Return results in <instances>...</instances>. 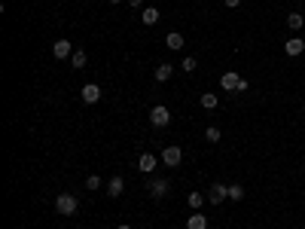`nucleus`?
I'll use <instances>...</instances> for the list:
<instances>
[{"label":"nucleus","mask_w":305,"mask_h":229,"mask_svg":"<svg viewBox=\"0 0 305 229\" xmlns=\"http://www.w3.org/2000/svg\"><path fill=\"white\" fill-rule=\"evenodd\" d=\"M76 208H80V202H76V196H70V193H61V196L55 199V211L64 214V217H73Z\"/></svg>","instance_id":"f257e3e1"},{"label":"nucleus","mask_w":305,"mask_h":229,"mask_svg":"<svg viewBox=\"0 0 305 229\" xmlns=\"http://www.w3.org/2000/svg\"><path fill=\"white\" fill-rule=\"evenodd\" d=\"M149 123L156 126V129H165L168 123H171V113H168V107H162V104H156L149 110Z\"/></svg>","instance_id":"f03ea898"},{"label":"nucleus","mask_w":305,"mask_h":229,"mask_svg":"<svg viewBox=\"0 0 305 229\" xmlns=\"http://www.w3.org/2000/svg\"><path fill=\"white\" fill-rule=\"evenodd\" d=\"M241 80H244V76H238V73H232V70H226V73L220 76V86H223L226 92H238Z\"/></svg>","instance_id":"7ed1b4c3"},{"label":"nucleus","mask_w":305,"mask_h":229,"mask_svg":"<svg viewBox=\"0 0 305 229\" xmlns=\"http://www.w3.org/2000/svg\"><path fill=\"white\" fill-rule=\"evenodd\" d=\"M180 159H183V150H180V147H165V150H162V162H165L168 168L180 165Z\"/></svg>","instance_id":"20e7f679"},{"label":"nucleus","mask_w":305,"mask_h":229,"mask_svg":"<svg viewBox=\"0 0 305 229\" xmlns=\"http://www.w3.org/2000/svg\"><path fill=\"white\" fill-rule=\"evenodd\" d=\"M226 199H229V186H226V183H214L211 193H208V202H211V205H220V202H226Z\"/></svg>","instance_id":"39448f33"},{"label":"nucleus","mask_w":305,"mask_h":229,"mask_svg":"<svg viewBox=\"0 0 305 229\" xmlns=\"http://www.w3.org/2000/svg\"><path fill=\"white\" fill-rule=\"evenodd\" d=\"M73 52H76V49H73V43H67V40H55V43H52V55H55L58 61H64V58L73 55Z\"/></svg>","instance_id":"423d86ee"},{"label":"nucleus","mask_w":305,"mask_h":229,"mask_svg":"<svg viewBox=\"0 0 305 229\" xmlns=\"http://www.w3.org/2000/svg\"><path fill=\"white\" fill-rule=\"evenodd\" d=\"M284 52H287L290 58H296V55H302V52H305V40H302V37H290V40L284 43Z\"/></svg>","instance_id":"0eeeda50"},{"label":"nucleus","mask_w":305,"mask_h":229,"mask_svg":"<svg viewBox=\"0 0 305 229\" xmlns=\"http://www.w3.org/2000/svg\"><path fill=\"white\" fill-rule=\"evenodd\" d=\"M125 193V180L116 174V177H110V183H107V196H113V199H116V196H122Z\"/></svg>","instance_id":"6e6552de"},{"label":"nucleus","mask_w":305,"mask_h":229,"mask_svg":"<svg viewBox=\"0 0 305 229\" xmlns=\"http://www.w3.org/2000/svg\"><path fill=\"white\" fill-rule=\"evenodd\" d=\"M168 189H171L168 180H152V183H149V196H152V199H165Z\"/></svg>","instance_id":"1a4fd4ad"},{"label":"nucleus","mask_w":305,"mask_h":229,"mask_svg":"<svg viewBox=\"0 0 305 229\" xmlns=\"http://www.w3.org/2000/svg\"><path fill=\"white\" fill-rule=\"evenodd\" d=\"M83 101H86V104H98V101H101V89H98L95 83H86V86H83Z\"/></svg>","instance_id":"9d476101"},{"label":"nucleus","mask_w":305,"mask_h":229,"mask_svg":"<svg viewBox=\"0 0 305 229\" xmlns=\"http://www.w3.org/2000/svg\"><path fill=\"white\" fill-rule=\"evenodd\" d=\"M137 168H140L143 174H149L152 168H156V156H152V153H140V162H137Z\"/></svg>","instance_id":"9b49d317"},{"label":"nucleus","mask_w":305,"mask_h":229,"mask_svg":"<svg viewBox=\"0 0 305 229\" xmlns=\"http://www.w3.org/2000/svg\"><path fill=\"white\" fill-rule=\"evenodd\" d=\"M159 19H162V16H159V10H156V7H146V10H143V16H140V22H143L146 28H152Z\"/></svg>","instance_id":"f8f14e48"},{"label":"nucleus","mask_w":305,"mask_h":229,"mask_svg":"<svg viewBox=\"0 0 305 229\" xmlns=\"http://www.w3.org/2000/svg\"><path fill=\"white\" fill-rule=\"evenodd\" d=\"M186 229H208V217L205 214H189Z\"/></svg>","instance_id":"ddd939ff"},{"label":"nucleus","mask_w":305,"mask_h":229,"mask_svg":"<svg viewBox=\"0 0 305 229\" xmlns=\"http://www.w3.org/2000/svg\"><path fill=\"white\" fill-rule=\"evenodd\" d=\"M86 61H89V55H86L83 49H76V52L70 55V67H73V70H83V67H86Z\"/></svg>","instance_id":"4468645a"},{"label":"nucleus","mask_w":305,"mask_h":229,"mask_svg":"<svg viewBox=\"0 0 305 229\" xmlns=\"http://www.w3.org/2000/svg\"><path fill=\"white\" fill-rule=\"evenodd\" d=\"M171 73H174V64L165 61V64L156 67V80H159V83H168V80H171Z\"/></svg>","instance_id":"2eb2a0df"},{"label":"nucleus","mask_w":305,"mask_h":229,"mask_svg":"<svg viewBox=\"0 0 305 229\" xmlns=\"http://www.w3.org/2000/svg\"><path fill=\"white\" fill-rule=\"evenodd\" d=\"M165 43H168V49H174V52H177V49H183V37H180L177 31H171V34L165 37Z\"/></svg>","instance_id":"dca6fc26"},{"label":"nucleus","mask_w":305,"mask_h":229,"mask_svg":"<svg viewBox=\"0 0 305 229\" xmlns=\"http://www.w3.org/2000/svg\"><path fill=\"white\" fill-rule=\"evenodd\" d=\"M186 202H189V208H193V211H199V208L208 202V196H202V193H189V199H186Z\"/></svg>","instance_id":"f3484780"},{"label":"nucleus","mask_w":305,"mask_h":229,"mask_svg":"<svg viewBox=\"0 0 305 229\" xmlns=\"http://www.w3.org/2000/svg\"><path fill=\"white\" fill-rule=\"evenodd\" d=\"M217 104H220V98H217L214 92H205V95H202V107H205V110H214Z\"/></svg>","instance_id":"a211bd4d"},{"label":"nucleus","mask_w":305,"mask_h":229,"mask_svg":"<svg viewBox=\"0 0 305 229\" xmlns=\"http://www.w3.org/2000/svg\"><path fill=\"white\" fill-rule=\"evenodd\" d=\"M302 25H305V19H302L299 13H290V16H287V28H293V31H299Z\"/></svg>","instance_id":"6ab92c4d"},{"label":"nucleus","mask_w":305,"mask_h":229,"mask_svg":"<svg viewBox=\"0 0 305 229\" xmlns=\"http://www.w3.org/2000/svg\"><path fill=\"white\" fill-rule=\"evenodd\" d=\"M229 199H232V202H241V199H244V186L232 183V186H229Z\"/></svg>","instance_id":"aec40b11"},{"label":"nucleus","mask_w":305,"mask_h":229,"mask_svg":"<svg viewBox=\"0 0 305 229\" xmlns=\"http://www.w3.org/2000/svg\"><path fill=\"white\" fill-rule=\"evenodd\" d=\"M180 67H183V70H186V73H193V70H196V67H199V64H196V58H193V55H186V58H183V61H180Z\"/></svg>","instance_id":"412c9836"},{"label":"nucleus","mask_w":305,"mask_h":229,"mask_svg":"<svg viewBox=\"0 0 305 229\" xmlns=\"http://www.w3.org/2000/svg\"><path fill=\"white\" fill-rule=\"evenodd\" d=\"M205 138L217 144V141H220V129H217V126H211V129H205Z\"/></svg>","instance_id":"4be33fe9"},{"label":"nucleus","mask_w":305,"mask_h":229,"mask_svg":"<svg viewBox=\"0 0 305 229\" xmlns=\"http://www.w3.org/2000/svg\"><path fill=\"white\" fill-rule=\"evenodd\" d=\"M86 186H89V189H98V186H101V177H98V174H89Z\"/></svg>","instance_id":"5701e85b"},{"label":"nucleus","mask_w":305,"mask_h":229,"mask_svg":"<svg viewBox=\"0 0 305 229\" xmlns=\"http://www.w3.org/2000/svg\"><path fill=\"white\" fill-rule=\"evenodd\" d=\"M226 7H229V10H235V7H241V0H226Z\"/></svg>","instance_id":"b1692460"},{"label":"nucleus","mask_w":305,"mask_h":229,"mask_svg":"<svg viewBox=\"0 0 305 229\" xmlns=\"http://www.w3.org/2000/svg\"><path fill=\"white\" fill-rule=\"evenodd\" d=\"M128 4H131V7H134V10H140V0H128Z\"/></svg>","instance_id":"393cba45"},{"label":"nucleus","mask_w":305,"mask_h":229,"mask_svg":"<svg viewBox=\"0 0 305 229\" xmlns=\"http://www.w3.org/2000/svg\"><path fill=\"white\" fill-rule=\"evenodd\" d=\"M116 229H131V226H128V223H119V226H116Z\"/></svg>","instance_id":"a878e982"},{"label":"nucleus","mask_w":305,"mask_h":229,"mask_svg":"<svg viewBox=\"0 0 305 229\" xmlns=\"http://www.w3.org/2000/svg\"><path fill=\"white\" fill-rule=\"evenodd\" d=\"M110 4H122V0H110Z\"/></svg>","instance_id":"bb28decb"},{"label":"nucleus","mask_w":305,"mask_h":229,"mask_svg":"<svg viewBox=\"0 0 305 229\" xmlns=\"http://www.w3.org/2000/svg\"><path fill=\"white\" fill-rule=\"evenodd\" d=\"M302 113H305V104H302Z\"/></svg>","instance_id":"cd10ccee"}]
</instances>
